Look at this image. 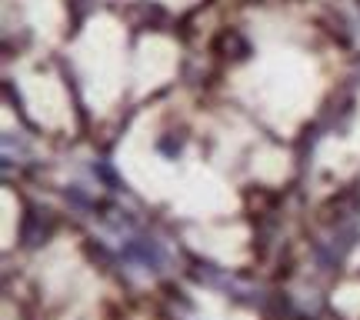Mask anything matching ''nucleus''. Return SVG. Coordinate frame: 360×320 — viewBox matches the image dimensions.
Listing matches in <instances>:
<instances>
[{
    "label": "nucleus",
    "mask_w": 360,
    "mask_h": 320,
    "mask_svg": "<svg viewBox=\"0 0 360 320\" xmlns=\"http://www.w3.org/2000/svg\"><path fill=\"white\" fill-rule=\"evenodd\" d=\"M127 257L141 260L143 267H150V264H157V260H160L157 247H147V241H134V243H130V247H127Z\"/></svg>",
    "instance_id": "obj_1"
}]
</instances>
